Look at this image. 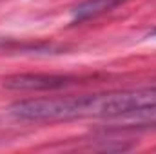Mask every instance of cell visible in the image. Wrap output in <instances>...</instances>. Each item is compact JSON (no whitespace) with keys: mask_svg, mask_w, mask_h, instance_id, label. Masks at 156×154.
<instances>
[{"mask_svg":"<svg viewBox=\"0 0 156 154\" xmlns=\"http://www.w3.org/2000/svg\"><path fill=\"white\" fill-rule=\"evenodd\" d=\"M156 109V87L109 91L83 96L38 98L13 103L9 113L29 121H58L76 118H115Z\"/></svg>","mask_w":156,"mask_h":154,"instance_id":"obj_1","label":"cell"},{"mask_svg":"<svg viewBox=\"0 0 156 154\" xmlns=\"http://www.w3.org/2000/svg\"><path fill=\"white\" fill-rule=\"evenodd\" d=\"M76 78L69 75H47V73H26L4 78V87L11 91H56L75 83Z\"/></svg>","mask_w":156,"mask_h":154,"instance_id":"obj_2","label":"cell"},{"mask_svg":"<svg viewBox=\"0 0 156 154\" xmlns=\"http://www.w3.org/2000/svg\"><path fill=\"white\" fill-rule=\"evenodd\" d=\"M153 37H156V27L153 29Z\"/></svg>","mask_w":156,"mask_h":154,"instance_id":"obj_4","label":"cell"},{"mask_svg":"<svg viewBox=\"0 0 156 154\" xmlns=\"http://www.w3.org/2000/svg\"><path fill=\"white\" fill-rule=\"evenodd\" d=\"M127 0H82L71 11V22L82 24L93 18H98L105 13H111L118 5L125 4Z\"/></svg>","mask_w":156,"mask_h":154,"instance_id":"obj_3","label":"cell"}]
</instances>
